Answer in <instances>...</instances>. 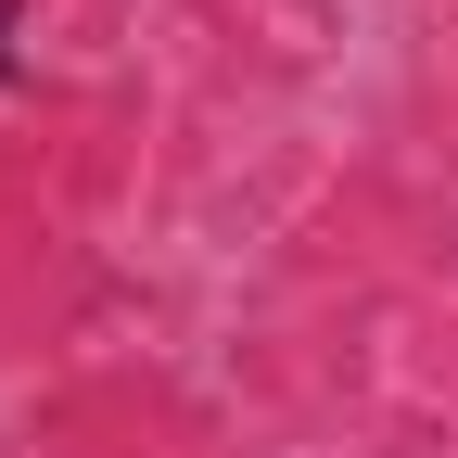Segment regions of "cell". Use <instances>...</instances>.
Segmentation results:
<instances>
[{"instance_id":"1","label":"cell","mask_w":458,"mask_h":458,"mask_svg":"<svg viewBox=\"0 0 458 458\" xmlns=\"http://www.w3.org/2000/svg\"><path fill=\"white\" fill-rule=\"evenodd\" d=\"M26 77V0H0V89Z\"/></svg>"}]
</instances>
